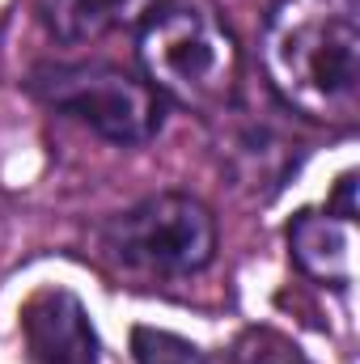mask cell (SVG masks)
Masks as SVG:
<instances>
[{
  "label": "cell",
  "instance_id": "cell-8",
  "mask_svg": "<svg viewBox=\"0 0 360 364\" xmlns=\"http://www.w3.org/2000/svg\"><path fill=\"white\" fill-rule=\"evenodd\" d=\"M132 356H136V364H199V348L179 339V335H170V331L136 326Z\"/></svg>",
  "mask_w": 360,
  "mask_h": 364
},
{
  "label": "cell",
  "instance_id": "cell-4",
  "mask_svg": "<svg viewBox=\"0 0 360 364\" xmlns=\"http://www.w3.org/2000/svg\"><path fill=\"white\" fill-rule=\"evenodd\" d=\"M102 250L127 272L182 279L216 259V220L195 195H149L102 225Z\"/></svg>",
  "mask_w": 360,
  "mask_h": 364
},
{
  "label": "cell",
  "instance_id": "cell-6",
  "mask_svg": "<svg viewBox=\"0 0 360 364\" xmlns=\"http://www.w3.org/2000/svg\"><path fill=\"white\" fill-rule=\"evenodd\" d=\"M352 246H356V216L297 212L288 225L292 263L318 284H331V288L352 284Z\"/></svg>",
  "mask_w": 360,
  "mask_h": 364
},
{
  "label": "cell",
  "instance_id": "cell-7",
  "mask_svg": "<svg viewBox=\"0 0 360 364\" xmlns=\"http://www.w3.org/2000/svg\"><path fill=\"white\" fill-rule=\"evenodd\" d=\"M170 0H43V26L60 43H93L119 30H136Z\"/></svg>",
  "mask_w": 360,
  "mask_h": 364
},
{
  "label": "cell",
  "instance_id": "cell-5",
  "mask_svg": "<svg viewBox=\"0 0 360 364\" xmlns=\"http://www.w3.org/2000/svg\"><path fill=\"white\" fill-rule=\"evenodd\" d=\"M21 335L34 364H97V335L68 288H43L21 309Z\"/></svg>",
  "mask_w": 360,
  "mask_h": 364
},
{
  "label": "cell",
  "instance_id": "cell-2",
  "mask_svg": "<svg viewBox=\"0 0 360 364\" xmlns=\"http://www.w3.org/2000/svg\"><path fill=\"white\" fill-rule=\"evenodd\" d=\"M136 55L149 85L186 110L216 114L238 93V38L212 9L166 4L140 26Z\"/></svg>",
  "mask_w": 360,
  "mask_h": 364
},
{
  "label": "cell",
  "instance_id": "cell-1",
  "mask_svg": "<svg viewBox=\"0 0 360 364\" xmlns=\"http://www.w3.org/2000/svg\"><path fill=\"white\" fill-rule=\"evenodd\" d=\"M263 73L280 102L314 123H356L360 110V4L275 0L259 38Z\"/></svg>",
  "mask_w": 360,
  "mask_h": 364
},
{
  "label": "cell",
  "instance_id": "cell-3",
  "mask_svg": "<svg viewBox=\"0 0 360 364\" xmlns=\"http://www.w3.org/2000/svg\"><path fill=\"white\" fill-rule=\"evenodd\" d=\"M26 85L38 102L73 114L119 149L149 144L166 123V97L115 64H43Z\"/></svg>",
  "mask_w": 360,
  "mask_h": 364
}]
</instances>
